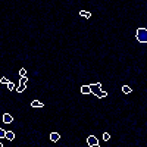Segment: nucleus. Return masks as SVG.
Listing matches in <instances>:
<instances>
[{"mask_svg": "<svg viewBox=\"0 0 147 147\" xmlns=\"http://www.w3.org/2000/svg\"><path fill=\"white\" fill-rule=\"evenodd\" d=\"M137 40L141 43H147V29L146 28H138L137 29Z\"/></svg>", "mask_w": 147, "mask_h": 147, "instance_id": "1", "label": "nucleus"}, {"mask_svg": "<svg viewBox=\"0 0 147 147\" xmlns=\"http://www.w3.org/2000/svg\"><path fill=\"white\" fill-rule=\"evenodd\" d=\"M90 90H91V93H94V94L99 96L100 90H102V84H100V82H97V84H91V85H90Z\"/></svg>", "mask_w": 147, "mask_h": 147, "instance_id": "2", "label": "nucleus"}, {"mask_svg": "<svg viewBox=\"0 0 147 147\" xmlns=\"http://www.w3.org/2000/svg\"><path fill=\"white\" fill-rule=\"evenodd\" d=\"M87 144H88L90 147H93V146H99V140H97L94 135H90V137L87 138Z\"/></svg>", "mask_w": 147, "mask_h": 147, "instance_id": "3", "label": "nucleus"}, {"mask_svg": "<svg viewBox=\"0 0 147 147\" xmlns=\"http://www.w3.org/2000/svg\"><path fill=\"white\" fill-rule=\"evenodd\" d=\"M59 138H60L59 132H51V134H50V140H51L53 143H56V141H59Z\"/></svg>", "mask_w": 147, "mask_h": 147, "instance_id": "4", "label": "nucleus"}, {"mask_svg": "<svg viewBox=\"0 0 147 147\" xmlns=\"http://www.w3.org/2000/svg\"><path fill=\"white\" fill-rule=\"evenodd\" d=\"M12 121H13L12 115H9V113H5V115H3V122H5V124H10Z\"/></svg>", "mask_w": 147, "mask_h": 147, "instance_id": "5", "label": "nucleus"}, {"mask_svg": "<svg viewBox=\"0 0 147 147\" xmlns=\"http://www.w3.org/2000/svg\"><path fill=\"white\" fill-rule=\"evenodd\" d=\"M31 106H32V107H43L44 104H43V102H40V100H32V102H31Z\"/></svg>", "mask_w": 147, "mask_h": 147, "instance_id": "6", "label": "nucleus"}, {"mask_svg": "<svg viewBox=\"0 0 147 147\" xmlns=\"http://www.w3.org/2000/svg\"><path fill=\"white\" fill-rule=\"evenodd\" d=\"M81 93H82V94H90V93H91L90 85H82V87H81Z\"/></svg>", "mask_w": 147, "mask_h": 147, "instance_id": "7", "label": "nucleus"}, {"mask_svg": "<svg viewBox=\"0 0 147 147\" xmlns=\"http://www.w3.org/2000/svg\"><path fill=\"white\" fill-rule=\"evenodd\" d=\"M131 91H132V88H130V85H124L122 87V93L124 94H130Z\"/></svg>", "mask_w": 147, "mask_h": 147, "instance_id": "8", "label": "nucleus"}, {"mask_svg": "<svg viewBox=\"0 0 147 147\" xmlns=\"http://www.w3.org/2000/svg\"><path fill=\"white\" fill-rule=\"evenodd\" d=\"M27 82H28V77H21V80H19V85H21V87H25Z\"/></svg>", "mask_w": 147, "mask_h": 147, "instance_id": "9", "label": "nucleus"}, {"mask_svg": "<svg viewBox=\"0 0 147 147\" xmlns=\"http://www.w3.org/2000/svg\"><path fill=\"white\" fill-rule=\"evenodd\" d=\"M5 138H7V140H10V141H12V140L15 138V134H13L12 131H6V137H5Z\"/></svg>", "mask_w": 147, "mask_h": 147, "instance_id": "10", "label": "nucleus"}, {"mask_svg": "<svg viewBox=\"0 0 147 147\" xmlns=\"http://www.w3.org/2000/svg\"><path fill=\"white\" fill-rule=\"evenodd\" d=\"M80 15H81V16H84V18H91V13H90V12H85V10H81V12H80Z\"/></svg>", "mask_w": 147, "mask_h": 147, "instance_id": "11", "label": "nucleus"}, {"mask_svg": "<svg viewBox=\"0 0 147 147\" xmlns=\"http://www.w3.org/2000/svg\"><path fill=\"white\" fill-rule=\"evenodd\" d=\"M0 82H2V84H5V85H7L10 81H9L7 78H5V77H3V78H0Z\"/></svg>", "mask_w": 147, "mask_h": 147, "instance_id": "12", "label": "nucleus"}, {"mask_svg": "<svg viewBox=\"0 0 147 147\" xmlns=\"http://www.w3.org/2000/svg\"><path fill=\"white\" fill-rule=\"evenodd\" d=\"M5 137H6V131L3 128H0V138H5Z\"/></svg>", "mask_w": 147, "mask_h": 147, "instance_id": "13", "label": "nucleus"}, {"mask_svg": "<svg viewBox=\"0 0 147 147\" xmlns=\"http://www.w3.org/2000/svg\"><path fill=\"white\" fill-rule=\"evenodd\" d=\"M19 75H21V77H25V75H27V69H25V68H22V69L19 71Z\"/></svg>", "mask_w": 147, "mask_h": 147, "instance_id": "14", "label": "nucleus"}, {"mask_svg": "<svg viewBox=\"0 0 147 147\" xmlns=\"http://www.w3.org/2000/svg\"><path fill=\"white\" fill-rule=\"evenodd\" d=\"M106 96H107L106 91H102V93H99V96H97V97H99V99H103V97H106Z\"/></svg>", "mask_w": 147, "mask_h": 147, "instance_id": "15", "label": "nucleus"}, {"mask_svg": "<svg viewBox=\"0 0 147 147\" xmlns=\"http://www.w3.org/2000/svg\"><path fill=\"white\" fill-rule=\"evenodd\" d=\"M109 138H110V135H109L107 132H104V134H103V140H104V141H107Z\"/></svg>", "mask_w": 147, "mask_h": 147, "instance_id": "16", "label": "nucleus"}, {"mask_svg": "<svg viewBox=\"0 0 147 147\" xmlns=\"http://www.w3.org/2000/svg\"><path fill=\"white\" fill-rule=\"evenodd\" d=\"M24 90H25V87H21V85H19V87H18V88H16V91H18V93H22V91H24Z\"/></svg>", "mask_w": 147, "mask_h": 147, "instance_id": "17", "label": "nucleus"}, {"mask_svg": "<svg viewBox=\"0 0 147 147\" xmlns=\"http://www.w3.org/2000/svg\"><path fill=\"white\" fill-rule=\"evenodd\" d=\"M7 88H9V90H13V88H15V84H13V82H9V84H7Z\"/></svg>", "mask_w": 147, "mask_h": 147, "instance_id": "18", "label": "nucleus"}, {"mask_svg": "<svg viewBox=\"0 0 147 147\" xmlns=\"http://www.w3.org/2000/svg\"><path fill=\"white\" fill-rule=\"evenodd\" d=\"M0 147H5V146H3V144H2V143H0Z\"/></svg>", "mask_w": 147, "mask_h": 147, "instance_id": "19", "label": "nucleus"}, {"mask_svg": "<svg viewBox=\"0 0 147 147\" xmlns=\"http://www.w3.org/2000/svg\"><path fill=\"white\" fill-rule=\"evenodd\" d=\"M93 147H100V146H93Z\"/></svg>", "mask_w": 147, "mask_h": 147, "instance_id": "20", "label": "nucleus"}]
</instances>
